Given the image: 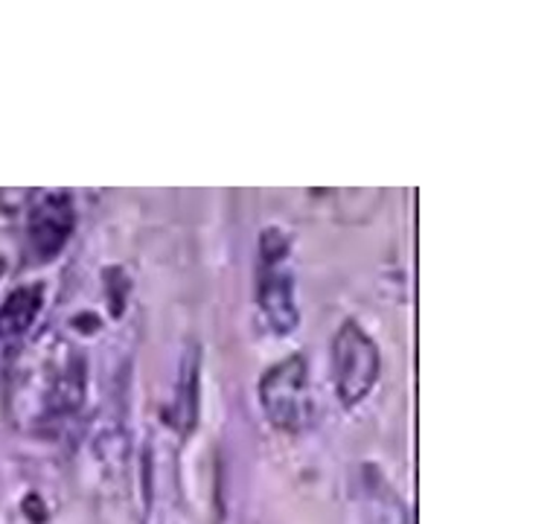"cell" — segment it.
I'll return each mask as SVG.
<instances>
[{
	"label": "cell",
	"instance_id": "cell-1",
	"mask_svg": "<svg viewBox=\"0 0 559 524\" xmlns=\"http://www.w3.org/2000/svg\"><path fill=\"white\" fill-rule=\"evenodd\" d=\"M382 370V353L358 321H344L332 338V376L344 405H358L373 391Z\"/></svg>",
	"mask_w": 559,
	"mask_h": 524
},
{
	"label": "cell",
	"instance_id": "cell-2",
	"mask_svg": "<svg viewBox=\"0 0 559 524\" xmlns=\"http://www.w3.org/2000/svg\"><path fill=\"white\" fill-rule=\"evenodd\" d=\"M265 417L283 431H300L312 419V388L304 356H288L271 365L260 379Z\"/></svg>",
	"mask_w": 559,
	"mask_h": 524
},
{
	"label": "cell",
	"instance_id": "cell-3",
	"mask_svg": "<svg viewBox=\"0 0 559 524\" xmlns=\"http://www.w3.org/2000/svg\"><path fill=\"white\" fill-rule=\"evenodd\" d=\"M73 199L70 192L56 190L44 192L41 199L29 207V242H33L35 253L41 260H50L68 245L70 234H73Z\"/></svg>",
	"mask_w": 559,
	"mask_h": 524
},
{
	"label": "cell",
	"instance_id": "cell-4",
	"mask_svg": "<svg viewBox=\"0 0 559 524\" xmlns=\"http://www.w3.org/2000/svg\"><path fill=\"white\" fill-rule=\"evenodd\" d=\"M257 300L271 323V330L280 335L295 332L300 321V309L295 300V279L286 262H260V279H257Z\"/></svg>",
	"mask_w": 559,
	"mask_h": 524
},
{
	"label": "cell",
	"instance_id": "cell-5",
	"mask_svg": "<svg viewBox=\"0 0 559 524\" xmlns=\"http://www.w3.org/2000/svg\"><path fill=\"white\" fill-rule=\"evenodd\" d=\"M44 303L41 286H21L0 303V373L12 365V358L21 349V341L38 318Z\"/></svg>",
	"mask_w": 559,
	"mask_h": 524
},
{
	"label": "cell",
	"instance_id": "cell-6",
	"mask_svg": "<svg viewBox=\"0 0 559 524\" xmlns=\"http://www.w3.org/2000/svg\"><path fill=\"white\" fill-rule=\"evenodd\" d=\"M199 349L190 347L181 358V373H178V388H175V422L181 434L192 431L195 417H199Z\"/></svg>",
	"mask_w": 559,
	"mask_h": 524
},
{
	"label": "cell",
	"instance_id": "cell-7",
	"mask_svg": "<svg viewBox=\"0 0 559 524\" xmlns=\"http://www.w3.org/2000/svg\"><path fill=\"white\" fill-rule=\"evenodd\" d=\"M288 236L283 227L269 225L260 234V262H286Z\"/></svg>",
	"mask_w": 559,
	"mask_h": 524
}]
</instances>
